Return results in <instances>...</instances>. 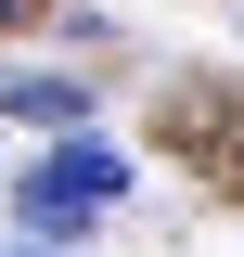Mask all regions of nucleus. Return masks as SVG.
I'll return each mask as SVG.
<instances>
[{"mask_svg": "<svg viewBox=\"0 0 244 257\" xmlns=\"http://www.w3.org/2000/svg\"><path fill=\"white\" fill-rule=\"evenodd\" d=\"M116 193H129V155H103V142H52V155L26 167V193H13V206H26V231L64 257L103 206H116Z\"/></svg>", "mask_w": 244, "mask_h": 257, "instance_id": "f257e3e1", "label": "nucleus"}, {"mask_svg": "<svg viewBox=\"0 0 244 257\" xmlns=\"http://www.w3.org/2000/svg\"><path fill=\"white\" fill-rule=\"evenodd\" d=\"M0 116H39L77 142V116H90V77H52V64H0Z\"/></svg>", "mask_w": 244, "mask_h": 257, "instance_id": "f03ea898", "label": "nucleus"}, {"mask_svg": "<svg viewBox=\"0 0 244 257\" xmlns=\"http://www.w3.org/2000/svg\"><path fill=\"white\" fill-rule=\"evenodd\" d=\"M26 13H39V0H0V26H26Z\"/></svg>", "mask_w": 244, "mask_h": 257, "instance_id": "7ed1b4c3", "label": "nucleus"}, {"mask_svg": "<svg viewBox=\"0 0 244 257\" xmlns=\"http://www.w3.org/2000/svg\"><path fill=\"white\" fill-rule=\"evenodd\" d=\"M0 257H52V244H0Z\"/></svg>", "mask_w": 244, "mask_h": 257, "instance_id": "20e7f679", "label": "nucleus"}]
</instances>
